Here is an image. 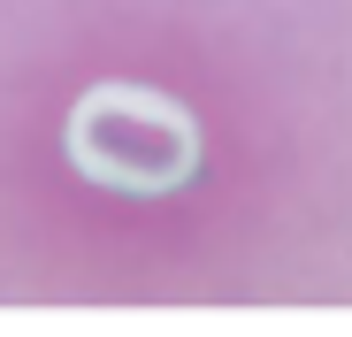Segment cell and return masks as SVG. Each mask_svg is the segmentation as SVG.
I'll list each match as a JSON object with an SVG mask.
<instances>
[{
	"label": "cell",
	"instance_id": "cell-1",
	"mask_svg": "<svg viewBox=\"0 0 352 337\" xmlns=\"http://www.w3.org/2000/svg\"><path fill=\"white\" fill-rule=\"evenodd\" d=\"M69 168L107 192H131V199H161V192H184L192 168H199V123L153 85H92L69 107Z\"/></svg>",
	"mask_w": 352,
	"mask_h": 337
}]
</instances>
